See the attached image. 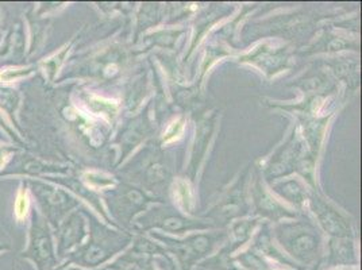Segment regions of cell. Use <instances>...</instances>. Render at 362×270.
<instances>
[{
    "label": "cell",
    "instance_id": "obj_3",
    "mask_svg": "<svg viewBox=\"0 0 362 270\" xmlns=\"http://www.w3.org/2000/svg\"><path fill=\"white\" fill-rule=\"evenodd\" d=\"M18 102H19V96H18L16 90L0 88V108L6 114L11 115L16 111Z\"/></svg>",
    "mask_w": 362,
    "mask_h": 270
},
{
    "label": "cell",
    "instance_id": "obj_1",
    "mask_svg": "<svg viewBox=\"0 0 362 270\" xmlns=\"http://www.w3.org/2000/svg\"><path fill=\"white\" fill-rule=\"evenodd\" d=\"M42 222L34 211L31 215L29 243L22 257L30 259L37 270H49L54 265V255L49 231Z\"/></svg>",
    "mask_w": 362,
    "mask_h": 270
},
{
    "label": "cell",
    "instance_id": "obj_5",
    "mask_svg": "<svg viewBox=\"0 0 362 270\" xmlns=\"http://www.w3.org/2000/svg\"><path fill=\"white\" fill-rule=\"evenodd\" d=\"M14 151H16V149H13V148H7V146L0 145V168H3V166L6 165L7 160L10 158V155H11Z\"/></svg>",
    "mask_w": 362,
    "mask_h": 270
},
{
    "label": "cell",
    "instance_id": "obj_4",
    "mask_svg": "<svg viewBox=\"0 0 362 270\" xmlns=\"http://www.w3.org/2000/svg\"><path fill=\"white\" fill-rule=\"evenodd\" d=\"M31 72V68H16V69H6L0 72V81H16L21 77L29 75Z\"/></svg>",
    "mask_w": 362,
    "mask_h": 270
},
{
    "label": "cell",
    "instance_id": "obj_2",
    "mask_svg": "<svg viewBox=\"0 0 362 270\" xmlns=\"http://www.w3.org/2000/svg\"><path fill=\"white\" fill-rule=\"evenodd\" d=\"M30 210V197H29V191L26 188V184L21 187L18 195H16V204H14V211H16V218L18 222H22Z\"/></svg>",
    "mask_w": 362,
    "mask_h": 270
},
{
    "label": "cell",
    "instance_id": "obj_6",
    "mask_svg": "<svg viewBox=\"0 0 362 270\" xmlns=\"http://www.w3.org/2000/svg\"><path fill=\"white\" fill-rule=\"evenodd\" d=\"M11 250V243L10 240L4 235H0V253H4V252H8Z\"/></svg>",
    "mask_w": 362,
    "mask_h": 270
}]
</instances>
